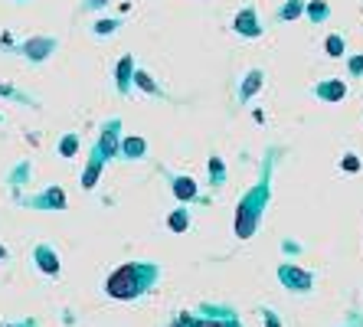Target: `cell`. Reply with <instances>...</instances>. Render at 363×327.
<instances>
[{"label": "cell", "instance_id": "cell-1", "mask_svg": "<svg viewBox=\"0 0 363 327\" xmlns=\"http://www.w3.org/2000/svg\"><path fill=\"white\" fill-rule=\"evenodd\" d=\"M157 278H161V269L151 265V262H128L105 282V292L111 298H118V301H131V298L147 292Z\"/></svg>", "mask_w": 363, "mask_h": 327}, {"label": "cell", "instance_id": "cell-2", "mask_svg": "<svg viewBox=\"0 0 363 327\" xmlns=\"http://www.w3.org/2000/svg\"><path fill=\"white\" fill-rule=\"evenodd\" d=\"M265 203H269V170H265L262 184L255 187V190L239 203V210H236V233L242 235V239H249V235L255 233V223H259V216H262Z\"/></svg>", "mask_w": 363, "mask_h": 327}, {"label": "cell", "instance_id": "cell-3", "mask_svg": "<svg viewBox=\"0 0 363 327\" xmlns=\"http://www.w3.org/2000/svg\"><path fill=\"white\" fill-rule=\"evenodd\" d=\"M233 30H236L239 36H249V40L262 36V23H259V13H255V7H242V10H239L236 20H233Z\"/></svg>", "mask_w": 363, "mask_h": 327}, {"label": "cell", "instance_id": "cell-4", "mask_svg": "<svg viewBox=\"0 0 363 327\" xmlns=\"http://www.w3.org/2000/svg\"><path fill=\"white\" fill-rule=\"evenodd\" d=\"M279 278H281V285L291 288V292H311V285H314V278L304 269H298V265H281Z\"/></svg>", "mask_w": 363, "mask_h": 327}, {"label": "cell", "instance_id": "cell-5", "mask_svg": "<svg viewBox=\"0 0 363 327\" xmlns=\"http://www.w3.org/2000/svg\"><path fill=\"white\" fill-rule=\"evenodd\" d=\"M118 131H121V121H118V118L105 125V131H101V141H99V148H95V154H99V157H115V151H118Z\"/></svg>", "mask_w": 363, "mask_h": 327}, {"label": "cell", "instance_id": "cell-6", "mask_svg": "<svg viewBox=\"0 0 363 327\" xmlns=\"http://www.w3.org/2000/svg\"><path fill=\"white\" fill-rule=\"evenodd\" d=\"M52 50H56V40H50V36H40V40H30L20 46V52H23L26 59H33V62H43Z\"/></svg>", "mask_w": 363, "mask_h": 327}, {"label": "cell", "instance_id": "cell-7", "mask_svg": "<svg viewBox=\"0 0 363 327\" xmlns=\"http://www.w3.org/2000/svg\"><path fill=\"white\" fill-rule=\"evenodd\" d=\"M311 92L324 101H340V99H347V85H344V79H328V82L314 85Z\"/></svg>", "mask_w": 363, "mask_h": 327}, {"label": "cell", "instance_id": "cell-8", "mask_svg": "<svg viewBox=\"0 0 363 327\" xmlns=\"http://www.w3.org/2000/svg\"><path fill=\"white\" fill-rule=\"evenodd\" d=\"M115 76H118V92L121 95L131 92V82H135V56H121Z\"/></svg>", "mask_w": 363, "mask_h": 327}, {"label": "cell", "instance_id": "cell-9", "mask_svg": "<svg viewBox=\"0 0 363 327\" xmlns=\"http://www.w3.org/2000/svg\"><path fill=\"white\" fill-rule=\"evenodd\" d=\"M262 82H265V72H262V69H249V76H245L242 89H239V99L249 101L255 92H259V89H262Z\"/></svg>", "mask_w": 363, "mask_h": 327}, {"label": "cell", "instance_id": "cell-10", "mask_svg": "<svg viewBox=\"0 0 363 327\" xmlns=\"http://www.w3.org/2000/svg\"><path fill=\"white\" fill-rule=\"evenodd\" d=\"M36 262H40V269L46 275H56L60 272V255L50 249V245H36Z\"/></svg>", "mask_w": 363, "mask_h": 327}, {"label": "cell", "instance_id": "cell-11", "mask_svg": "<svg viewBox=\"0 0 363 327\" xmlns=\"http://www.w3.org/2000/svg\"><path fill=\"white\" fill-rule=\"evenodd\" d=\"M304 13H308L311 23H328L330 20V7L324 0H304Z\"/></svg>", "mask_w": 363, "mask_h": 327}, {"label": "cell", "instance_id": "cell-12", "mask_svg": "<svg viewBox=\"0 0 363 327\" xmlns=\"http://www.w3.org/2000/svg\"><path fill=\"white\" fill-rule=\"evenodd\" d=\"M174 193H177L180 200H194V196H196V184H194V180H186V177H177V180H174Z\"/></svg>", "mask_w": 363, "mask_h": 327}, {"label": "cell", "instance_id": "cell-13", "mask_svg": "<svg viewBox=\"0 0 363 327\" xmlns=\"http://www.w3.org/2000/svg\"><path fill=\"white\" fill-rule=\"evenodd\" d=\"M220 314H223L220 321H216V318H210V321H196V327H242V324H239L236 318H233V314H229L226 308H223Z\"/></svg>", "mask_w": 363, "mask_h": 327}, {"label": "cell", "instance_id": "cell-14", "mask_svg": "<svg viewBox=\"0 0 363 327\" xmlns=\"http://www.w3.org/2000/svg\"><path fill=\"white\" fill-rule=\"evenodd\" d=\"M99 170H101V157L99 154H92V160H89V170L82 174V187L89 190V187H95V180H99Z\"/></svg>", "mask_w": 363, "mask_h": 327}, {"label": "cell", "instance_id": "cell-15", "mask_svg": "<svg viewBox=\"0 0 363 327\" xmlns=\"http://www.w3.org/2000/svg\"><path fill=\"white\" fill-rule=\"evenodd\" d=\"M304 13V0H288L285 7L279 10V20H298Z\"/></svg>", "mask_w": 363, "mask_h": 327}, {"label": "cell", "instance_id": "cell-16", "mask_svg": "<svg viewBox=\"0 0 363 327\" xmlns=\"http://www.w3.org/2000/svg\"><path fill=\"white\" fill-rule=\"evenodd\" d=\"M135 82L141 85L144 92L147 95H161V89H157V82H154L151 76H147V72H141V69H135Z\"/></svg>", "mask_w": 363, "mask_h": 327}, {"label": "cell", "instance_id": "cell-17", "mask_svg": "<svg viewBox=\"0 0 363 327\" xmlns=\"http://www.w3.org/2000/svg\"><path fill=\"white\" fill-rule=\"evenodd\" d=\"M324 50H328V56H334V59H337V56H344V50H347L344 36H337V33H334V36H328V43H324Z\"/></svg>", "mask_w": 363, "mask_h": 327}, {"label": "cell", "instance_id": "cell-18", "mask_svg": "<svg viewBox=\"0 0 363 327\" xmlns=\"http://www.w3.org/2000/svg\"><path fill=\"white\" fill-rule=\"evenodd\" d=\"M186 226H190V213H184V210L170 213V229H174V233H184Z\"/></svg>", "mask_w": 363, "mask_h": 327}, {"label": "cell", "instance_id": "cell-19", "mask_svg": "<svg viewBox=\"0 0 363 327\" xmlns=\"http://www.w3.org/2000/svg\"><path fill=\"white\" fill-rule=\"evenodd\" d=\"M62 193L60 190H50L46 196H40V200H33V206H62Z\"/></svg>", "mask_w": 363, "mask_h": 327}, {"label": "cell", "instance_id": "cell-20", "mask_svg": "<svg viewBox=\"0 0 363 327\" xmlns=\"http://www.w3.org/2000/svg\"><path fill=\"white\" fill-rule=\"evenodd\" d=\"M141 154H144L141 138H125V157H141Z\"/></svg>", "mask_w": 363, "mask_h": 327}, {"label": "cell", "instance_id": "cell-21", "mask_svg": "<svg viewBox=\"0 0 363 327\" xmlns=\"http://www.w3.org/2000/svg\"><path fill=\"white\" fill-rule=\"evenodd\" d=\"M210 180L213 184H223V180H226V174H223V160H216V157L210 160Z\"/></svg>", "mask_w": 363, "mask_h": 327}, {"label": "cell", "instance_id": "cell-22", "mask_svg": "<svg viewBox=\"0 0 363 327\" xmlns=\"http://www.w3.org/2000/svg\"><path fill=\"white\" fill-rule=\"evenodd\" d=\"M115 30H118V20H99V23H95V33L99 36H108V33H115Z\"/></svg>", "mask_w": 363, "mask_h": 327}, {"label": "cell", "instance_id": "cell-23", "mask_svg": "<svg viewBox=\"0 0 363 327\" xmlns=\"http://www.w3.org/2000/svg\"><path fill=\"white\" fill-rule=\"evenodd\" d=\"M347 69H350V76H363V52L347 59Z\"/></svg>", "mask_w": 363, "mask_h": 327}, {"label": "cell", "instance_id": "cell-24", "mask_svg": "<svg viewBox=\"0 0 363 327\" xmlns=\"http://www.w3.org/2000/svg\"><path fill=\"white\" fill-rule=\"evenodd\" d=\"M76 148H79L76 135H66V141H62V148H60V151H62V154H66V157H69V154H76Z\"/></svg>", "mask_w": 363, "mask_h": 327}, {"label": "cell", "instance_id": "cell-25", "mask_svg": "<svg viewBox=\"0 0 363 327\" xmlns=\"http://www.w3.org/2000/svg\"><path fill=\"white\" fill-rule=\"evenodd\" d=\"M170 327H196V318H190V314H184V318H177Z\"/></svg>", "mask_w": 363, "mask_h": 327}, {"label": "cell", "instance_id": "cell-26", "mask_svg": "<svg viewBox=\"0 0 363 327\" xmlns=\"http://www.w3.org/2000/svg\"><path fill=\"white\" fill-rule=\"evenodd\" d=\"M85 7H89V10H101V7H108V0H85Z\"/></svg>", "mask_w": 363, "mask_h": 327}, {"label": "cell", "instance_id": "cell-27", "mask_svg": "<svg viewBox=\"0 0 363 327\" xmlns=\"http://www.w3.org/2000/svg\"><path fill=\"white\" fill-rule=\"evenodd\" d=\"M344 167H347V170H357V167H360V164H357V157H354V154H350V157L344 160Z\"/></svg>", "mask_w": 363, "mask_h": 327}, {"label": "cell", "instance_id": "cell-28", "mask_svg": "<svg viewBox=\"0 0 363 327\" xmlns=\"http://www.w3.org/2000/svg\"><path fill=\"white\" fill-rule=\"evenodd\" d=\"M265 318H269V327H279V321H275V314H272V311L265 314Z\"/></svg>", "mask_w": 363, "mask_h": 327}, {"label": "cell", "instance_id": "cell-29", "mask_svg": "<svg viewBox=\"0 0 363 327\" xmlns=\"http://www.w3.org/2000/svg\"><path fill=\"white\" fill-rule=\"evenodd\" d=\"M0 259H7V252H4V245H0Z\"/></svg>", "mask_w": 363, "mask_h": 327}, {"label": "cell", "instance_id": "cell-30", "mask_svg": "<svg viewBox=\"0 0 363 327\" xmlns=\"http://www.w3.org/2000/svg\"><path fill=\"white\" fill-rule=\"evenodd\" d=\"M20 327H33V324H20Z\"/></svg>", "mask_w": 363, "mask_h": 327}]
</instances>
